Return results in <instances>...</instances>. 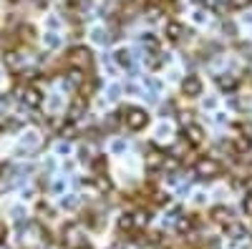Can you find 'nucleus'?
Listing matches in <instances>:
<instances>
[{
	"label": "nucleus",
	"instance_id": "obj_4",
	"mask_svg": "<svg viewBox=\"0 0 252 249\" xmlns=\"http://www.w3.org/2000/svg\"><path fill=\"white\" fill-rule=\"evenodd\" d=\"M68 60H71V63L83 66V63H89V60H91V53H89L86 48H73V51H71V55H68Z\"/></svg>",
	"mask_w": 252,
	"mask_h": 249
},
{
	"label": "nucleus",
	"instance_id": "obj_3",
	"mask_svg": "<svg viewBox=\"0 0 252 249\" xmlns=\"http://www.w3.org/2000/svg\"><path fill=\"white\" fill-rule=\"evenodd\" d=\"M184 93L187 96H199V91H202V81L197 78V76H189L187 81H184Z\"/></svg>",
	"mask_w": 252,
	"mask_h": 249
},
{
	"label": "nucleus",
	"instance_id": "obj_2",
	"mask_svg": "<svg viewBox=\"0 0 252 249\" xmlns=\"http://www.w3.org/2000/svg\"><path fill=\"white\" fill-rule=\"evenodd\" d=\"M194 169H197L199 176H217V174L222 171V166H220V161H215V159H199Z\"/></svg>",
	"mask_w": 252,
	"mask_h": 249
},
{
	"label": "nucleus",
	"instance_id": "obj_8",
	"mask_svg": "<svg viewBox=\"0 0 252 249\" xmlns=\"http://www.w3.org/2000/svg\"><path fill=\"white\" fill-rule=\"evenodd\" d=\"M179 33H182V26L179 23H169V26H166V35H169L172 40H177Z\"/></svg>",
	"mask_w": 252,
	"mask_h": 249
},
{
	"label": "nucleus",
	"instance_id": "obj_1",
	"mask_svg": "<svg viewBox=\"0 0 252 249\" xmlns=\"http://www.w3.org/2000/svg\"><path fill=\"white\" fill-rule=\"evenodd\" d=\"M146 121H149V116H146V111H141V109H129L126 111V126L134 129V131L144 129Z\"/></svg>",
	"mask_w": 252,
	"mask_h": 249
},
{
	"label": "nucleus",
	"instance_id": "obj_5",
	"mask_svg": "<svg viewBox=\"0 0 252 249\" xmlns=\"http://www.w3.org/2000/svg\"><path fill=\"white\" fill-rule=\"evenodd\" d=\"M184 136H189V141H192V143H199L202 136H204V131H202V126H197V123H189V126L184 129Z\"/></svg>",
	"mask_w": 252,
	"mask_h": 249
},
{
	"label": "nucleus",
	"instance_id": "obj_6",
	"mask_svg": "<svg viewBox=\"0 0 252 249\" xmlns=\"http://www.w3.org/2000/svg\"><path fill=\"white\" fill-rule=\"evenodd\" d=\"M20 98H23L28 106H33V109L40 106V93H38V88H26V93L20 96Z\"/></svg>",
	"mask_w": 252,
	"mask_h": 249
},
{
	"label": "nucleus",
	"instance_id": "obj_9",
	"mask_svg": "<svg viewBox=\"0 0 252 249\" xmlns=\"http://www.w3.org/2000/svg\"><path fill=\"white\" fill-rule=\"evenodd\" d=\"M250 3H252V0H229L227 5H229V8H235V10H240V8H247Z\"/></svg>",
	"mask_w": 252,
	"mask_h": 249
},
{
	"label": "nucleus",
	"instance_id": "obj_11",
	"mask_svg": "<svg viewBox=\"0 0 252 249\" xmlns=\"http://www.w3.org/2000/svg\"><path fill=\"white\" fill-rule=\"evenodd\" d=\"M245 212L252 214V196H247V201H245Z\"/></svg>",
	"mask_w": 252,
	"mask_h": 249
},
{
	"label": "nucleus",
	"instance_id": "obj_7",
	"mask_svg": "<svg viewBox=\"0 0 252 249\" xmlns=\"http://www.w3.org/2000/svg\"><path fill=\"white\" fill-rule=\"evenodd\" d=\"M161 164H166V159H164L161 154H157V151L146 156V166H149V169H159Z\"/></svg>",
	"mask_w": 252,
	"mask_h": 249
},
{
	"label": "nucleus",
	"instance_id": "obj_10",
	"mask_svg": "<svg viewBox=\"0 0 252 249\" xmlns=\"http://www.w3.org/2000/svg\"><path fill=\"white\" fill-rule=\"evenodd\" d=\"M5 234H8V226H5L3 221H0V244L5 242Z\"/></svg>",
	"mask_w": 252,
	"mask_h": 249
}]
</instances>
